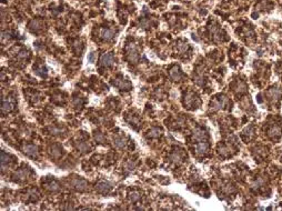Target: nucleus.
Here are the masks:
<instances>
[{
    "label": "nucleus",
    "mask_w": 282,
    "mask_h": 211,
    "mask_svg": "<svg viewBox=\"0 0 282 211\" xmlns=\"http://www.w3.org/2000/svg\"><path fill=\"white\" fill-rule=\"evenodd\" d=\"M113 85L116 87L120 88V89H124V90H130L131 88H132V85H131L130 82L128 80H126V79H123V78H121V79H116V80L113 81Z\"/></svg>",
    "instance_id": "nucleus-1"
},
{
    "label": "nucleus",
    "mask_w": 282,
    "mask_h": 211,
    "mask_svg": "<svg viewBox=\"0 0 282 211\" xmlns=\"http://www.w3.org/2000/svg\"><path fill=\"white\" fill-rule=\"evenodd\" d=\"M115 64V58H113V55L111 52L109 53H104L101 57V65L106 66V67H110Z\"/></svg>",
    "instance_id": "nucleus-2"
},
{
    "label": "nucleus",
    "mask_w": 282,
    "mask_h": 211,
    "mask_svg": "<svg viewBox=\"0 0 282 211\" xmlns=\"http://www.w3.org/2000/svg\"><path fill=\"white\" fill-rule=\"evenodd\" d=\"M127 55H128V59L130 60L131 62H136V61H138V59H139V55H138V51L136 50L135 46H130L129 47Z\"/></svg>",
    "instance_id": "nucleus-3"
},
{
    "label": "nucleus",
    "mask_w": 282,
    "mask_h": 211,
    "mask_svg": "<svg viewBox=\"0 0 282 211\" xmlns=\"http://www.w3.org/2000/svg\"><path fill=\"white\" fill-rule=\"evenodd\" d=\"M72 186L78 190H85L87 188V182L85 181L83 179H80V178H77L72 181Z\"/></svg>",
    "instance_id": "nucleus-4"
},
{
    "label": "nucleus",
    "mask_w": 282,
    "mask_h": 211,
    "mask_svg": "<svg viewBox=\"0 0 282 211\" xmlns=\"http://www.w3.org/2000/svg\"><path fill=\"white\" fill-rule=\"evenodd\" d=\"M208 143L207 142H199L197 146H195V151L198 154H204V153L208 151Z\"/></svg>",
    "instance_id": "nucleus-5"
},
{
    "label": "nucleus",
    "mask_w": 282,
    "mask_h": 211,
    "mask_svg": "<svg viewBox=\"0 0 282 211\" xmlns=\"http://www.w3.org/2000/svg\"><path fill=\"white\" fill-rule=\"evenodd\" d=\"M100 36H101L102 39H104V40H110L112 37L115 36V30L113 29H101Z\"/></svg>",
    "instance_id": "nucleus-6"
},
{
    "label": "nucleus",
    "mask_w": 282,
    "mask_h": 211,
    "mask_svg": "<svg viewBox=\"0 0 282 211\" xmlns=\"http://www.w3.org/2000/svg\"><path fill=\"white\" fill-rule=\"evenodd\" d=\"M23 150H25V153H27V154L30 156V157H36L37 154H38L37 147L33 146V145H28V146H26L25 148H23Z\"/></svg>",
    "instance_id": "nucleus-7"
},
{
    "label": "nucleus",
    "mask_w": 282,
    "mask_h": 211,
    "mask_svg": "<svg viewBox=\"0 0 282 211\" xmlns=\"http://www.w3.org/2000/svg\"><path fill=\"white\" fill-rule=\"evenodd\" d=\"M96 189L98 190L99 192L106 193V192L110 191V189H111V186H110L109 183H107V182H100V183H98V184L96 186Z\"/></svg>",
    "instance_id": "nucleus-8"
},
{
    "label": "nucleus",
    "mask_w": 282,
    "mask_h": 211,
    "mask_svg": "<svg viewBox=\"0 0 282 211\" xmlns=\"http://www.w3.org/2000/svg\"><path fill=\"white\" fill-rule=\"evenodd\" d=\"M206 138H207V135H206V132L203 130H201V129L195 130V132H193V139L198 140V141H202L203 139Z\"/></svg>",
    "instance_id": "nucleus-9"
},
{
    "label": "nucleus",
    "mask_w": 282,
    "mask_h": 211,
    "mask_svg": "<svg viewBox=\"0 0 282 211\" xmlns=\"http://www.w3.org/2000/svg\"><path fill=\"white\" fill-rule=\"evenodd\" d=\"M12 108H14V104H12L11 102L6 101V100H2V107H1V110H2L3 113H7V112H9V111H11Z\"/></svg>",
    "instance_id": "nucleus-10"
},
{
    "label": "nucleus",
    "mask_w": 282,
    "mask_h": 211,
    "mask_svg": "<svg viewBox=\"0 0 282 211\" xmlns=\"http://www.w3.org/2000/svg\"><path fill=\"white\" fill-rule=\"evenodd\" d=\"M170 74H171V77L173 78L174 80H178V79H180L181 77V72H180V69L178 68V67H174L173 69L170 71Z\"/></svg>",
    "instance_id": "nucleus-11"
},
{
    "label": "nucleus",
    "mask_w": 282,
    "mask_h": 211,
    "mask_svg": "<svg viewBox=\"0 0 282 211\" xmlns=\"http://www.w3.org/2000/svg\"><path fill=\"white\" fill-rule=\"evenodd\" d=\"M269 135L270 136H274V137H277V136H280L281 135V129H280V127H272L270 130H269Z\"/></svg>",
    "instance_id": "nucleus-12"
},
{
    "label": "nucleus",
    "mask_w": 282,
    "mask_h": 211,
    "mask_svg": "<svg viewBox=\"0 0 282 211\" xmlns=\"http://www.w3.org/2000/svg\"><path fill=\"white\" fill-rule=\"evenodd\" d=\"M115 143H116L117 147L122 148V147H124V145H126V140H124L122 137H117V138L115 139Z\"/></svg>",
    "instance_id": "nucleus-13"
},
{
    "label": "nucleus",
    "mask_w": 282,
    "mask_h": 211,
    "mask_svg": "<svg viewBox=\"0 0 282 211\" xmlns=\"http://www.w3.org/2000/svg\"><path fill=\"white\" fill-rule=\"evenodd\" d=\"M94 57H96V52H91V53H90V56L88 57V60H89L90 62H94Z\"/></svg>",
    "instance_id": "nucleus-14"
},
{
    "label": "nucleus",
    "mask_w": 282,
    "mask_h": 211,
    "mask_svg": "<svg viewBox=\"0 0 282 211\" xmlns=\"http://www.w3.org/2000/svg\"><path fill=\"white\" fill-rule=\"evenodd\" d=\"M138 199H139V196H138L137 193L131 195V200H132V201H136V200H138Z\"/></svg>",
    "instance_id": "nucleus-15"
}]
</instances>
